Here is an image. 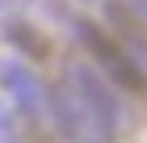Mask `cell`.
Listing matches in <instances>:
<instances>
[{"instance_id":"6da1fadb","label":"cell","mask_w":147,"mask_h":143,"mask_svg":"<svg viewBox=\"0 0 147 143\" xmlns=\"http://www.w3.org/2000/svg\"><path fill=\"white\" fill-rule=\"evenodd\" d=\"M80 38H84L88 55L105 67V76H109L118 88L135 93V97H139V93H147V72H143V67H139L130 55H126V46L118 42L113 34H105L97 21H80Z\"/></svg>"},{"instance_id":"7a4b0ae2","label":"cell","mask_w":147,"mask_h":143,"mask_svg":"<svg viewBox=\"0 0 147 143\" xmlns=\"http://www.w3.org/2000/svg\"><path fill=\"white\" fill-rule=\"evenodd\" d=\"M9 42H17L30 59H46V51H51V46L38 38V30H34V25H25V21H13V25H9Z\"/></svg>"},{"instance_id":"3957f363","label":"cell","mask_w":147,"mask_h":143,"mask_svg":"<svg viewBox=\"0 0 147 143\" xmlns=\"http://www.w3.org/2000/svg\"><path fill=\"white\" fill-rule=\"evenodd\" d=\"M21 143H51V139H42V135H38L34 126H25V135H21Z\"/></svg>"}]
</instances>
